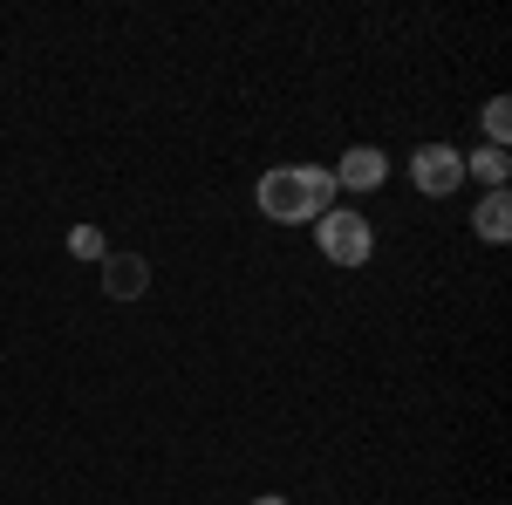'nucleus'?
<instances>
[{
    "instance_id": "nucleus-5",
    "label": "nucleus",
    "mask_w": 512,
    "mask_h": 505,
    "mask_svg": "<svg viewBox=\"0 0 512 505\" xmlns=\"http://www.w3.org/2000/svg\"><path fill=\"white\" fill-rule=\"evenodd\" d=\"M144 287H151L144 253H103V294H110V301H137Z\"/></svg>"
},
{
    "instance_id": "nucleus-10",
    "label": "nucleus",
    "mask_w": 512,
    "mask_h": 505,
    "mask_svg": "<svg viewBox=\"0 0 512 505\" xmlns=\"http://www.w3.org/2000/svg\"><path fill=\"white\" fill-rule=\"evenodd\" d=\"M253 505H287V499H253Z\"/></svg>"
},
{
    "instance_id": "nucleus-8",
    "label": "nucleus",
    "mask_w": 512,
    "mask_h": 505,
    "mask_svg": "<svg viewBox=\"0 0 512 505\" xmlns=\"http://www.w3.org/2000/svg\"><path fill=\"white\" fill-rule=\"evenodd\" d=\"M478 123H485V144H499V151L512 144V103L506 96H492V103L478 110Z\"/></svg>"
},
{
    "instance_id": "nucleus-3",
    "label": "nucleus",
    "mask_w": 512,
    "mask_h": 505,
    "mask_svg": "<svg viewBox=\"0 0 512 505\" xmlns=\"http://www.w3.org/2000/svg\"><path fill=\"white\" fill-rule=\"evenodd\" d=\"M410 185L424 198H451L465 185V151L458 144H417L410 151Z\"/></svg>"
},
{
    "instance_id": "nucleus-9",
    "label": "nucleus",
    "mask_w": 512,
    "mask_h": 505,
    "mask_svg": "<svg viewBox=\"0 0 512 505\" xmlns=\"http://www.w3.org/2000/svg\"><path fill=\"white\" fill-rule=\"evenodd\" d=\"M69 253H76V260H89V267H103V253H110L103 226H76V233H69Z\"/></svg>"
},
{
    "instance_id": "nucleus-1",
    "label": "nucleus",
    "mask_w": 512,
    "mask_h": 505,
    "mask_svg": "<svg viewBox=\"0 0 512 505\" xmlns=\"http://www.w3.org/2000/svg\"><path fill=\"white\" fill-rule=\"evenodd\" d=\"M253 205L274 226H308L335 205V178H328V164H274V171H260Z\"/></svg>"
},
{
    "instance_id": "nucleus-6",
    "label": "nucleus",
    "mask_w": 512,
    "mask_h": 505,
    "mask_svg": "<svg viewBox=\"0 0 512 505\" xmlns=\"http://www.w3.org/2000/svg\"><path fill=\"white\" fill-rule=\"evenodd\" d=\"M472 233L485 239V246H506V239H512V198L506 192H485V198H478Z\"/></svg>"
},
{
    "instance_id": "nucleus-4",
    "label": "nucleus",
    "mask_w": 512,
    "mask_h": 505,
    "mask_svg": "<svg viewBox=\"0 0 512 505\" xmlns=\"http://www.w3.org/2000/svg\"><path fill=\"white\" fill-rule=\"evenodd\" d=\"M328 178H335V192H376L390 178V157L376 151V144H349V151L328 164Z\"/></svg>"
},
{
    "instance_id": "nucleus-2",
    "label": "nucleus",
    "mask_w": 512,
    "mask_h": 505,
    "mask_svg": "<svg viewBox=\"0 0 512 505\" xmlns=\"http://www.w3.org/2000/svg\"><path fill=\"white\" fill-rule=\"evenodd\" d=\"M315 246L328 267H369V253H376V226L362 219V212H342V205H328L315 219Z\"/></svg>"
},
{
    "instance_id": "nucleus-7",
    "label": "nucleus",
    "mask_w": 512,
    "mask_h": 505,
    "mask_svg": "<svg viewBox=\"0 0 512 505\" xmlns=\"http://www.w3.org/2000/svg\"><path fill=\"white\" fill-rule=\"evenodd\" d=\"M465 178H478L485 192H506V178H512V151H499V144L472 151V157H465Z\"/></svg>"
}]
</instances>
